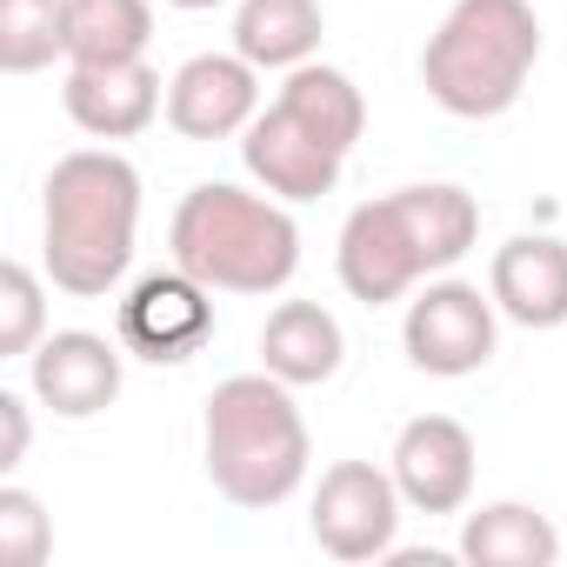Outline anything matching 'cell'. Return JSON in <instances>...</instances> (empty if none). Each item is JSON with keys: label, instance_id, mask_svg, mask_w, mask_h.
Here are the masks:
<instances>
[{"label": "cell", "instance_id": "4fadbf2b", "mask_svg": "<svg viewBox=\"0 0 567 567\" xmlns=\"http://www.w3.org/2000/svg\"><path fill=\"white\" fill-rule=\"evenodd\" d=\"M240 161H247V174L260 181V194H274V200H288V207H295V200H321V194H334L348 154H334L328 141H315L295 114L260 107L254 127L240 134Z\"/></svg>", "mask_w": 567, "mask_h": 567}, {"label": "cell", "instance_id": "52a82bcc", "mask_svg": "<svg viewBox=\"0 0 567 567\" xmlns=\"http://www.w3.org/2000/svg\"><path fill=\"white\" fill-rule=\"evenodd\" d=\"M114 328H121V348L134 361L181 368L214 341V288L194 280L187 267L141 274L127 288V301H121V315H114Z\"/></svg>", "mask_w": 567, "mask_h": 567}, {"label": "cell", "instance_id": "5bb4252c", "mask_svg": "<svg viewBox=\"0 0 567 567\" xmlns=\"http://www.w3.org/2000/svg\"><path fill=\"white\" fill-rule=\"evenodd\" d=\"M487 295L520 328H540V334L560 328L567 321V240H554V234H514L507 247H494Z\"/></svg>", "mask_w": 567, "mask_h": 567}, {"label": "cell", "instance_id": "7402d4cb", "mask_svg": "<svg viewBox=\"0 0 567 567\" xmlns=\"http://www.w3.org/2000/svg\"><path fill=\"white\" fill-rule=\"evenodd\" d=\"M54 554V520L41 507V494L28 487H0V567H41Z\"/></svg>", "mask_w": 567, "mask_h": 567}, {"label": "cell", "instance_id": "d6986e66", "mask_svg": "<svg viewBox=\"0 0 567 567\" xmlns=\"http://www.w3.org/2000/svg\"><path fill=\"white\" fill-rule=\"evenodd\" d=\"M154 8L147 0H68V68L94 61H147Z\"/></svg>", "mask_w": 567, "mask_h": 567}, {"label": "cell", "instance_id": "ffe728a7", "mask_svg": "<svg viewBox=\"0 0 567 567\" xmlns=\"http://www.w3.org/2000/svg\"><path fill=\"white\" fill-rule=\"evenodd\" d=\"M68 54V0H0V68L41 74Z\"/></svg>", "mask_w": 567, "mask_h": 567}, {"label": "cell", "instance_id": "30bf717a", "mask_svg": "<svg viewBox=\"0 0 567 567\" xmlns=\"http://www.w3.org/2000/svg\"><path fill=\"white\" fill-rule=\"evenodd\" d=\"M260 114V68L240 54H194L167 81V127L181 141H234Z\"/></svg>", "mask_w": 567, "mask_h": 567}, {"label": "cell", "instance_id": "603a6c76", "mask_svg": "<svg viewBox=\"0 0 567 567\" xmlns=\"http://www.w3.org/2000/svg\"><path fill=\"white\" fill-rule=\"evenodd\" d=\"M0 474H14L28 461V441H34V421H28V394H8L0 388Z\"/></svg>", "mask_w": 567, "mask_h": 567}, {"label": "cell", "instance_id": "44dd1931", "mask_svg": "<svg viewBox=\"0 0 567 567\" xmlns=\"http://www.w3.org/2000/svg\"><path fill=\"white\" fill-rule=\"evenodd\" d=\"M48 341V288L28 260L0 267V361H28Z\"/></svg>", "mask_w": 567, "mask_h": 567}, {"label": "cell", "instance_id": "8fae6325", "mask_svg": "<svg viewBox=\"0 0 567 567\" xmlns=\"http://www.w3.org/2000/svg\"><path fill=\"white\" fill-rule=\"evenodd\" d=\"M388 467L414 514H461L474 494V434L454 414H414L394 434Z\"/></svg>", "mask_w": 567, "mask_h": 567}, {"label": "cell", "instance_id": "7a4b0ae2", "mask_svg": "<svg viewBox=\"0 0 567 567\" xmlns=\"http://www.w3.org/2000/svg\"><path fill=\"white\" fill-rule=\"evenodd\" d=\"M200 454H207V481L220 501H234L240 514H267L280 501H295L315 461L308 421L295 408V388L280 374H234L207 394V421H200Z\"/></svg>", "mask_w": 567, "mask_h": 567}, {"label": "cell", "instance_id": "7c38bea8", "mask_svg": "<svg viewBox=\"0 0 567 567\" xmlns=\"http://www.w3.org/2000/svg\"><path fill=\"white\" fill-rule=\"evenodd\" d=\"M61 107L87 141H134L167 114V94L147 61H94V68H68Z\"/></svg>", "mask_w": 567, "mask_h": 567}, {"label": "cell", "instance_id": "6da1fadb", "mask_svg": "<svg viewBox=\"0 0 567 567\" xmlns=\"http://www.w3.org/2000/svg\"><path fill=\"white\" fill-rule=\"evenodd\" d=\"M141 234V174L114 147H74L41 187V260L48 280L74 301L114 295L134 267Z\"/></svg>", "mask_w": 567, "mask_h": 567}, {"label": "cell", "instance_id": "cb8c5ba5", "mask_svg": "<svg viewBox=\"0 0 567 567\" xmlns=\"http://www.w3.org/2000/svg\"><path fill=\"white\" fill-rule=\"evenodd\" d=\"M167 8H181V14H200V8H220V0H167Z\"/></svg>", "mask_w": 567, "mask_h": 567}, {"label": "cell", "instance_id": "277c9868", "mask_svg": "<svg viewBox=\"0 0 567 567\" xmlns=\"http://www.w3.org/2000/svg\"><path fill=\"white\" fill-rule=\"evenodd\" d=\"M540 61V14L527 0H454L421 48V87L454 121H501Z\"/></svg>", "mask_w": 567, "mask_h": 567}, {"label": "cell", "instance_id": "ba28073f", "mask_svg": "<svg viewBox=\"0 0 567 567\" xmlns=\"http://www.w3.org/2000/svg\"><path fill=\"white\" fill-rule=\"evenodd\" d=\"M334 267H341V288L361 308H388V301L414 295V280H427V254H421V234H414L401 194H381L348 214Z\"/></svg>", "mask_w": 567, "mask_h": 567}, {"label": "cell", "instance_id": "2e32d148", "mask_svg": "<svg viewBox=\"0 0 567 567\" xmlns=\"http://www.w3.org/2000/svg\"><path fill=\"white\" fill-rule=\"evenodd\" d=\"M454 554L467 567H554L560 560V527L527 501H487L461 520Z\"/></svg>", "mask_w": 567, "mask_h": 567}, {"label": "cell", "instance_id": "5b68a950", "mask_svg": "<svg viewBox=\"0 0 567 567\" xmlns=\"http://www.w3.org/2000/svg\"><path fill=\"white\" fill-rule=\"evenodd\" d=\"M401 487H394V467H374V461H334L315 487V507H308V534L321 554L361 567V560H388L394 540H401Z\"/></svg>", "mask_w": 567, "mask_h": 567}, {"label": "cell", "instance_id": "8992f818", "mask_svg": "<svg viewBox=\"0 0 567 567\" xmlns=\"http://www.w3.org/2000/svg\"><path fill=\"white\" fill-rule=\"evenodd\" d=\"M494 341H501V308H494V295L474 288V280H427V288L408 301L401 348L434 381L481 374L494 361Z\"/></svg>", "mask_w": 567, "mask_h": 567}, {"label": "cell", "instance_id": "e0dca14e", "mask_svg": "<svg viewBox=\"0 0 567 567\" xmlns=\"http://www.w3.org/2000/svg\"><path fill=\"white\" fill-rule=\"evenodd\" d=\"M321 0H240L234 8V54L254 61L260 74H288L321 54Z\"/></svg>", "mask_w": 567, "mask_h": 567}, {"label": "cell", "instance_id": "3957f363", "mask_svg": "<svg viewBox=\"0 0 567 567\" xmlns=\"http://www.w3.org/2000/svg\"><path fill=\"white\" fill-rule=\"evenodd\" d=\"M167 254L214 295H280L301 267V227L288 200L247 194L234 181H200L174 207Z\"/></svg>", "mask_w": 567, "mask_h": 567}, {"label": "cell", "instance_id": "9c48e42d", "mask_svg": "<svg viewBox=\"0 0 567 567\" xmlns=\"http://www.w3.org/2000/svg\"><path fill=\"white\" fill-rule=\"evenodd\" d=\"M121 341L87 334V328H61L28 354V388L48 414L61 421H94L121 401Z\"/></svg>", "mask_w": 567, "mask_h": 567}, {"label": "cell", "instance_id": "9a60e30c", "mask_svg": "<svg viewBox=\"0 0 567 567\" xmlns=\"http://www.w3.org/2000/svg\"><path fill=\"white\" fill-rule=\"evenodd\" d=\"M348 361V334L321 301H280L260 328V368L288 388H321Z\"/></svg>", "mask_w": 567, "mask_h": 567}, {"label": "cell", "instance_id": "ac0fdd59", "mask_svg": "<svg viewBox=\"0 0 567 567\" xmlns=\"http://www.w3.org/2000/svg\"><path fill=\"white\" fill-rule=\"evenodd\" d=\"M274 107L295 114V121H301L315 141H328L334 154H354V141L368 134V101H361L354 74H341V68H328V61L288 68V81H280Z\"/></svg>", "mask_w": 567, "mask_h": 567}]
</instances>
